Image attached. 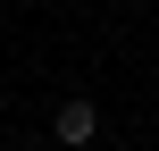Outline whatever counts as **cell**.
<instances>
[{"label":"cell","instance_id":"obj_1","mask_svg":"<svg viewBox=\"0 0 159 151\" xmlns=\"http://www.w3.org/2000/svg\"><path fill=\"white\" fill-rule=\"evenodd\" d=\"M50 134H59L67 151L92 143V134H101V101H92V92H67V101H59V118H50Z\"/></svg>","mask_w":159,"mask_h":151}]
</instances>
